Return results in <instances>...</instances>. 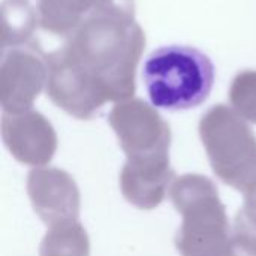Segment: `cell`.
I'll use <instances>...</instances> for the list:
<instances>
[{
	"mask_svg": "<svg viewBox=\"0 0 256 256\" xmlns=\"http://www.w3.org/2000/svg\"><path fill=\"white\" fill-rule=\"evenodd\" d=\"M142 81L153 106L184 111L200 106L210 96L214 64L208 56L194 46L168 45L147 57Z\"/></svg>",
	"mask_w": 256,
	"mask_h": 256,
	"instance_id": "obj_2",
	"label": "cell"
},
{
	"mask_svg": "<svg viewBox=\"0 0 256 256\" xmlns=\"http://www.w3.org/2000/svg\"><path fill=\"white\" fill-rule=\"evenodd\" d=\"M46 81V54L36 45L4 51L0 66V99L4 112L21 114L30 110Z\"/></svg>",
	"mask_w": 256,
	"mask_h": 256,
	"instance_id": "obj_3",
	"label": "cell"
},
{
	"mask_svg": "<svg viewBox=\"0 0 256 256\" xmlns=\"http://www.w3.org/2000/svg\"><path fill=\"white\" fill-rule=\"evenodd\" d=\"M230 99L240 116L256 123V70H243L232 80Z\"/></svg>",
	"mask_w": 256,
	"mask_h": 256,
	"instance_id": "obj_7",
	"label": "cell"
},
{
	"mask_svg": "<svg viewBox=\"0 0 256 256\" xmlns=\"http://www.w3.org/2000/svg\"><path fill=\"white\" fill-rule=\"evenodd\" d=\"M110 122L129 154L162 153L170 146V128L162 117L141 99H128L117 104Z\"/></svg>",
	"mask_w": 256,
	"mask_h": 256,
	"instance_id": "obj_4",
	"label": "cell"
},
{
	"mask_svg": "<svg viewBox=\"0 0 256 256\" xmlns=\"http://www.w3.org/2000/svg\"><path fill=\"white\" fill-rule=\"evenodd\" d=\"M128 0H39V26L52 34L69 36L93 12Z\"/></svg>",
	"mask_w": 256,
	"mask_h": 256,
	"instance_id": "obj_5",
	"label": "cell"
},
{
	"mask_svg": "<svg viewBox=\"0 0 256 256\" xmlns=\"http://www.w3.org/2000/svg\"><path fill=\"white\" fill-rule=\"evenodd\" d=\"M146 33L128 0L93 12L57 51L46 54L48 98L68 114L90 118L105 102L135 93Z\"/></svg>",
	"mask_w": 256,
	"mask_h": 256,
	"instance_id": "obj_1",
	"label": "cell"
},
{
	"mask_svg": "<svg viewBox=\"0 0 256 256\" xmlns=\"http://www.w3.org/2000/svg\"><path fill=\"white\" fill-rule=\"evenodd\" d=\"M39 26V12L27 0H3L2 3V48L27 45Z\"/></svg>",
	"mask_w": 256,
	"mask_h": 256,
	"instance_id": "obj_6",
	"label": "cell"
}]
</instances>
